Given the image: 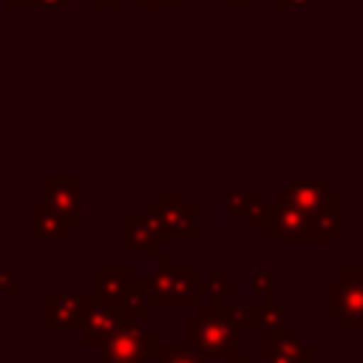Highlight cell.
<instances>
[{
	"instance_id": "cell-3",
	"label": "cell",
	"mask_w": 363,
	"mask_h": 363,
	"mask_svg": "<svg viewBox=\"0 0 363 363\" xmlns=\"http://www.w3.org/2000/svg\"><path fill=\"white\" fill-rule=\"evenodd\" d=\"M162 335L147 329L145 320H119L111 335L96 346V357L108 363H150L156 360Z\"/></svg>"
},
{
	"instance_id": "cell-28",
	"label": "cell",
	"mask_w": 363,
	"mask_h": 363,
	"mask_svg": "<svg viewBox=\"0 0 363 363\" xmlns=\"http://www.w3.org/2000/svg\"><path fill=\"white\" fill-rule=\"evenodd\" d=\"M221 6L230 11H247V9H252V0H221Z\"/></svg>"
},
{
	"instance_id": "cell-19",
	"label": "cell",
	"mask_w": 363,
	"mask_h": 363,
	"mask_svg": "<svg viewBox=\"0 0 363 363\" xmlns=\"http://www.w3.org/2000/svg\"><path fill=\"white\" fill-rule=\"evenodd\" d=\"M116 309V315H119V320H147V295H145V284L142 281H136V286L113 306Z\"/></svg>"
},
{
	"instance_id": "cell-22",
	"label": "cell",
	"mask_w": 363,
	"mask_h": 363,
	"mask_svg": "<svg viewBox=\"0 0 363 363\" xmlns=\"http://www.w3.org/2000/svg\"><path fill=\"white\" fill-rule=\"evenodd\" d=\"M250 289L252 295H258L261 301L267 298H278V272L275 269H250Z\"/></svg>"
},
{
	"instance_id": "cell-8",
	"label": "cell",
	"mask_w": 363,
	"mask_h": 363,
	"mask_svg": "<svg viewBox=\"0 0 363 363\" xmlns=\"http://www.w3.org/2000/svg\"><path fill=\"white\" fill-rule=\"evenodd\" d=\"M85 309V292H45L43 295V332H79V318Z\"/></svg>"
},
{
	"instance_id": "cell-13",
	"label": "cell",
	"mask_w": 363,
	"mask_h": 363,
	"mask_svg": "<svg viewBox=\"0 0 363 363\" xmlns=\"http://www.w3.org/2000/svg\"><path fill=\"white\" fill-rule=\"evenodd\" d=\"M133 267H96L94 269V295L108 306H116L133 286H136Z\"/></svg>"
},
{
	"instance_id": "cell-26",
	"label": "cell",
	"mask_w": 363,
	"mask_h": 363,
	"mask_svg": "<svg viewBox=\"0 0 363 363\" xmlns=\"http://www.w3.org/2000/svg\"><path fill=\"white\" fill-rule=\"evenodd\" d=\"M315 0H275L278 11H295V9H309Z\"/></svg>"
},
{
	"instance_id": "cell-14",
	"label": "cell",
	"mask_w": 363,
	"mask_h": 363,
	"mask_svg": "<svg viewBox=\"0 0 363 363\" xmlns=\"http://www.w3.org/2000/svg\"><path fill=\"white\" fill-rule=\"evenodd\" d=\"M306 221H309V230L315 235V241H326V244H335L340 241V230H343V221H340V193L329 190L326 199L306 213Z\"/></svg>"
},
{
	"instance_id": "cell-20",
	"label": "cell",
	"mask_w": 363,
	"mask_h": 363,
	"mask_svg": "<svg viewBox=\"0 0 363 363\" xmlns=\"http://www.w3.org/2000/svg\"><path fill=\"white\" fill-rule=\"evenodd\" d=\"M224 320L238 332H258V306H244V303H230L224 306Z\"/></svg>"
},
{
	"instance_id": "cell-27",
	"label": "cell",
	"mask_w": 363,
	"mask_h": 363,
	"mask_svg": "<svg viewBox=\"0 0 363 363\" xmlns=\"http://www.w3.org/2000/svg\"><path fill=\"white\" fill-rule=\"evenodd\" d=\"M71 0H28V11L31 9H65Z\"/></svg>"
},
{
	"instance_id": "cell-6",
	"label": "cell",
	"mask_w": 363,
	"mask_h": 363,
	"mask_svg": "<svg viewBox=\"0 0 363 363\" xmlns=\"http://www.w3.org/2000/svg\"><path fill=\"white\" fill-rule=\"evenodd\" d=\"M145 218L153 224L162 244L164 241H173V244H190V241L196 244L199 241V204L196 201H184V204L150 201L145 207Z\"/></svg>"
},
{
	"instance_id": "cell-25",
	"label": "cell",
	"mask_w": 363,
	"mask_h": 363,
	"mask_svg": "<svg viewBox=\"0 0 363 363\" xmlns=\"http://www.w3.org/2000/svg\"><path fill=\"white\" fill-rule=\"evenodd\" d=\"M156 201H159V204H184V201H190V199H187L184 190H162Z\"/></svg>"
},
{
	"instance_id": "cell-12",
	"label": "cell",
	"mask_w": 363,
	"mask_h": 363,
	"mask_svg": "<svg viewBox=\"0 0 363 363\" xmlns=\"http://www.w3.org/2000/svg\"><path fill=\"white\" fill-rule=\"evenodd\" d=\"M264 363H318L315 346L303 337L286 332V335H264L261 340Z\"/></svg>"
},
{
	"instance_id": "cell-23",
	"label": "cell",
	"mask_w": 363,
	"mask_h": 363,
	"mask_svg": "<svg viewBox=\"0 0 363 363\" xmlns=\"http://www.w3.org/2000/svg\"><path fill=\"white\" fill-rule=\"evenodd\" d=\"M130 3L139 11H182L187 6L184 0H130Z\"/></svg>"
},
{
	"instance_id": "cell-30",
	"label": "cell",
	"mask_w": 363,
	"mask_h": 363,
	"mask_svg": "<svg viewBox=\"0 0 363 363\" xmlns=\"http://www.w3.org/2000/svg\"><path fill=\"white\" fill-rule=\"evenodd\" d=\"M3 9H9V11H28V0H3Z\"/></svg>"
},
{
	"instance_id": "cell-31",
	"label": "cell",
	"mask_w": 363,
	"mask_h": 363,
	"mask_svg": "<svg viewBox=\"0 0 363 363\" xmlns=\"http://www.w3.org/2000/svg\"><path fill=\"white\" fill-rule=\"evenodd\" d=\"M221 363H252L250 357H244V354H230V357H224Z\"/></svg>"
},
{
	"instance_id": "cell-1",
	"label": "cell",
	"mask_w": 363,
	"mask_h": 363,
	"mask_svg": "<svg viewBox=\"0 0 363 363\" xmlns=\"http://www.w3.org/2000/svg\"><path fill=\"white\" fill-rule=\"evenodd\" d=\"M156 267L147 272L145 295L150 309H196L199 306V281L201 269L199 267H176L170 252L156 255Z\"/></svg>"
},
{
	"instance_id": "cell-15",
	"label": "cell",
	"mask_w": 363,
	"mask_h": 363,
	"mask_svg": "<svg viewBox=\"0 0 363 363\" xmlns=\"http://www.w3.org/2000/svg\"><path fill=\"white\" fill-rule=\"evenodd\" d=\"M238 292V281L227 278L224 267H210L207 278L199 281V303L213 309V312H224L227 298Z\"/></svg>"
},
{
	"instance_id": "cell-9",
	"label": "cell",
	"mask_w": 363,
	"mask_h": 363,
	"mask_svg": "<svg viewBox=\"0 0 363 363\" xmlns=\"http://www.w3.org/2000/svg\"><path fill=\"white\" fill-rule=\"evenodd\" d=\"M119 323V315L113 306H108L105 301H99L94 292H85V309H82V318H79V343L82 346H91L96 349L108 335L111 329Z\"/></svg>"
},
{
	"instance_id": "cell-21",
	"label": "cell",
	"mask_w": 363,
	"mask_h": 363,
	"mask_svg": "<svg viewBox=\"0 0 363 363\" xmlns=\"http://www.w3.org/2000/svg\"><path fill=\"white\" fill-rule=\"evenodd\" d=\"M156 360L159 363H207V357L190 349L187 343H162Z\"/></svg>"
},
{
	"instance_id": "cell-33",
	"label": "cell",
	"mask_w": 363,
	"mask_h": 363,
	"mask_svg": "<svg viewBox=\"0 0 363 363\" xmlns=\"http://www.w3.org/2000/svg\"><path fill=\"white\" fill-rule=\"evenodd\" d=\"M184 3H187V0H184Z\"/></svg>"
},
{
	"instance_id": "cell-2",
	"label": "cell",
	"mask_w": 363,
	"mask_h": 363,
	"mask_svg": "<svg viewBox=\"0 0 363 363\" xmlns=\"http://www.w3.org/2000/svg\"><path fill=\"white\" fill-rule=\"evenodd\" d=\"M326 318L343 335H363V267H340L326 281Z\"/></svg>"
},
{
	"instance_id": "cell-5",
	"label": "cell",
	"mask_w": 363,
	"mask_h": 363,
	"mask_svg": "<svg viewBox=\"0 0 363 363\" xmlns=\"http://www.w3.org/2000/svg\"><path fill=\"white\" fill-rule=\"evenodd\" d=\"M184 343L207 360H224L230 354H238V332L224 320L221 312H213L201 303L196 306V315L184 320Z\"/></svg>"
},
{
	"instance_id": "cell-17",
	"label": "cell",
	"mask_w": 363,
	"mask_h": 363,
	"mask_svg": "<svg viewBox=\"0 0 363 363\" xmlns=\"http://www.w3.org/2000/svg\"><path fill=\"white\" fill-rule=\"evenodd\" d=\"M264 190H227L224 193V199H221V204H224V210L230 213V216H235V218H252L261 207H264Z\"/></svg>"
},
{
	"instance_id": "cell-32",
	"label": "cell",
	"mask_w": 363,
	"mask_h": 363,
	"mask_svg": "<svg viewBox=\"0 0 363 363\" xmlns=\"http://www.w3.org/2000/svg\"><path fill=\"white\" fill-rule=\"evenodd\" d=\"M94 363H108V360H102V357H96V360H94Z\"/></svg>"
},
{
	"instance_id": "cell-7",
	"label": "cell",
	"mask_w": 363,
	"mask_h": 363,
	"mask_svg": "<svg viewBox=\"0 0 363 363\" xmlns=\"http://www.w3.org/2000/svg\"><path fill=\"white\" fill-rule=\"evenodd\" d=\"M43 201L54 213H60L71 230H82L85 184L79 176H45L43 179Z\"/></svg>"
},
{
	"instance_id": "cell-10",
	"label": "cell",
	"mask_w": 363,
	"mask_h": 363,
	"mask_svg": "<svg viewBox=\"0 0 363 363\" xmlns=\"http://www.w3.org/2000/svg\"><path fill=\"white\" fill-rule=\"evenodd\" d=\"M119 252L122 255H159L162 238L145 216L119 218Z\"/></svg>"
},
{
	"instance_id": "cell-29",
	"label": "cell",
	"mask_w": 363,
	"mask_h": 363,
	"mask_svg": "<svg viewBox=\"0 0 363 363\" xmlns=\"http://www.w3.org/2000/svg\"><path fill=\"white\" fill-rule=\"evenodd\" d=\"M122 3L125 0H94V9L96 11H116V9H122Z\"/></svg>"
},
{
	"instance_id": "cell-11",
	"label": "cell",
	"mask_w": 363,
	"mask_h": 363,
	"mask_svg": "<svg viewBox=\"0 0 363 363\" xmlns=\"http://www.w3.org/2000/svg\"><path fill=\"white\" fill-rule=\"evenodd\" d=\"M28 216H31V230H28V241L31 244H68L71 241L74 230L45 201H31Z\"/></svg>"
},
{
	"instance_id": "cell-4",
	"label": "cell",
	"mask_w": 363,
	"mask_h": 363,
	"mask_svg": "<svg viewBox=\"0 0 363 363\" xmlns=\"http://www.w3.org/2000/svg\"><path fill=\"white\" fill-rule=\"evenodd\" d=\"M250 227L258 230L261 238L269 241V244H278V241H286V244L315 241V235L309 230V221H306V213L298 210L292 201H286L281 190L275 193L272 201H264V207L250 218Z\"/></svg>"
},
{
	"instance_id": "cell-18",
	"label": "cell",
	"mask_w": 363,
	"mask_h": 363,
	"mask_svg": "<svg viewBox=\"0 0 363 363\" xmlns=\"http://www.w3.org/2000/svg\"><path fill=\"white\" fill-rule=\"evenodd\" d=\"M258 332L261 335H286L289 332V318L286 309L281 306L278 298H267L258 306Z\"/></svg>"
},
{
	"instance_id": "cell-24",
	"label": "cell",
	"mask_w": 363,
	"mask_h": 363,
	"mask_svg": "<svg viewBox=\"0 0 363 363\" xmlns=\"http://www.w3.org/2000/svg\"><path fill=\"white\" fill-rule=\"evenodd\" d=\"M20 292V281L14 267H0V295H17Z\"/></svg>"
},
{
	"instance_id": "cell-16",
	"label": "cell",
	"mask_w": 363,
	"mask_h": 363,
	"mask_svg": "<svg viewBox=\"0 0 363 363\" xmlns=\"http://www.w3.org/2000/svg\"><path fill=\"white\" fill-rule=\"evenodd\" d=\"M332 187H329V182L323 179V176H306V179H289L286 182V187H281V193H284V199L286 201H292L298 210H303V213H309V210H315L323 199H326V193H329Z\"/></svg>"
}]
</instances>
